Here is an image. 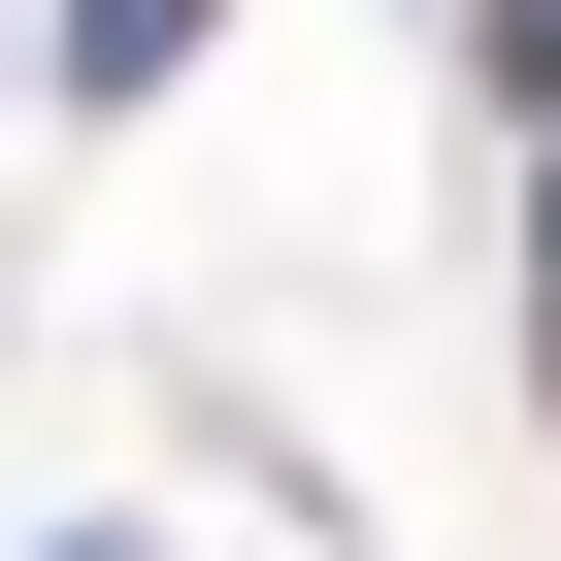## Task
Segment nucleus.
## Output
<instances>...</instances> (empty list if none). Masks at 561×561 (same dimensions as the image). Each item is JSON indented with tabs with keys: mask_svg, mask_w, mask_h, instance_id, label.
<instances>
[{
	"mask_svg": "<svg viewBox=\"0 0 561 561\" xmlns=\"http://www.w3.org/2000/svg\"><path fill=\"white\" fill-rule=\"evenodd\" d=\"M495 67H528V100H561V0H495Z\"/></svg>",
	"mask_w": 561,
	"mask_h": 561,
	"instance_id": "1",
	"label": "nucleus"
},
{
	"mask_svg": "<svg viewBox=\"0 0 561 561\" xmlns=\"http://www.w3.org/2000/svg\"><path fill=\"white\" fill-rule=\"evenodd\" d=\"M528 364H561V264H528Z\"/></svg>",
	"mask_w": 561,
	"mask_h": 561,
	"instance_id": "2",
	"label": "nucleus"
}]
</instances>
